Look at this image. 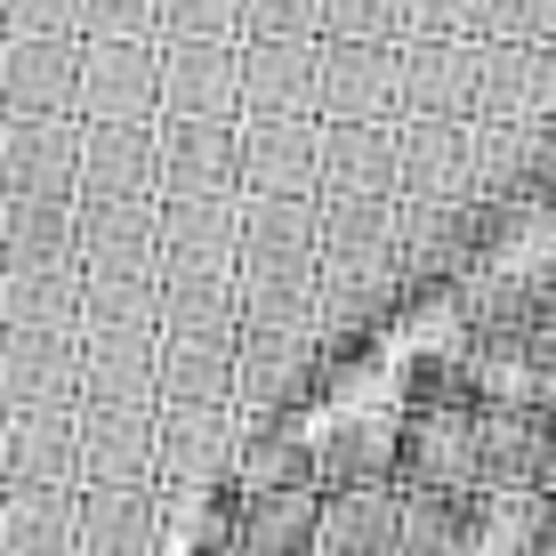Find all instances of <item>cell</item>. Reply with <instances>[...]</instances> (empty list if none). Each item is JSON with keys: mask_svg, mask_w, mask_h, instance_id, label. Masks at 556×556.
Listing matches in <instances>:
<instances>
[{"mask_svg": "<svg viewBox=\"0 0 556 556\" xmlns=\"http://www.w3.org/2000/svg\"><path fill=\"white\" fill-rule=\"evenodd\" d=\"M395 476L412 492H476V404L412 412L404 444H395Z\"/></svg>", "mask_w": 556, "mask_h": 556, "instance_id": "obj_1", "label": "cell"}, {"mask_svg": "<svg viewBox=\"0 0 556 556\" xmlns=\"http://www.w3.org/2000/svg\"><path fill=\"white\" fill-rule=\"evenodd\" d=\"M323 556H404V508L388 492L323 501Z\"/></svg>", "mask_w": 556, "mask_h": 556, "instance_id": "obj_2", "label": "cell"}, {"mask_svg": "<svg viewBox=\"0 0 556 556\" xmlns=\"http://www.w3.org/2000/svg\"><path fill=\"white\" fill-rule=\"evenodd\" d=\"M323 548V501L315 492H266L242 525V556H315Z\"/></svg>", "mask_w": 556, "mask_h": 556, "instance_id": "obj_3", "label": "cell"}, {"mask_svg": "<svg viewBox=\"0 0 556 556\" xmlns=\"http://www.w3.org/2000/svg\"><path fill=\"white\" fill-rule=\"evenodd\" d=\"M395 444H404V435H395L388 419H355V428H339L331 444H323L331 484H339V492H379V476L395 468Z\"/></svg>", "mask_w": 556, "mask_h": 556, "instance_id": "obj_4", "label": "cell"}]
</instances>
